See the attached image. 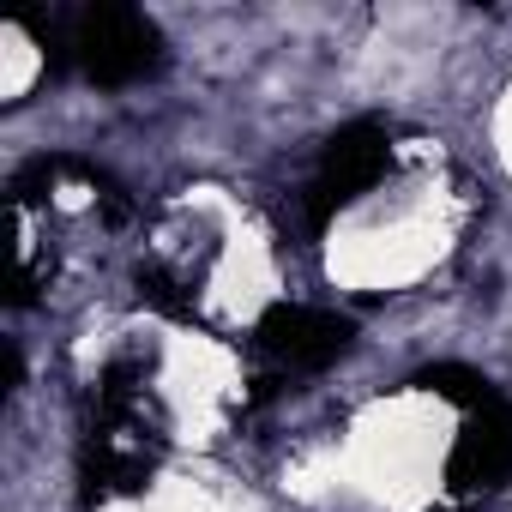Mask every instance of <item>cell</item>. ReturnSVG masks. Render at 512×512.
Instances as JSON below:
<instances>
[{
  "instance_id": "obj_1",
  "label": "cell",
  "mask_w": 512,
  "mask_h": 512,
  "mask_svg": "<svg viewBox=\"0 0 512 512\" xmlns=\"http://www.w3.org/2000/svg\"><path fill=\"white\" fill-rule=\"evenodd\" d=\"M91 85H139L163 67V37L151 19L127 13V7H91L67 25V49H61Z\"/></svg>"
},
{
  "instance_id": "obj_3",
  "label": "cell",
  "mask_w": 512,
  "mask_h": 512,
  "mask_svg": "<svg viewBox=\"0 0 512 512\" xmlns=\"http://www.w3.org/2000/svg\"><path fill=\"white\" fill-rule=\"evenodd\" d=\"M380 175H386V127H380V121L344 127V133L326 145V157H320V169H314V181H308V223H326V217L344 211L356 193H368Z\"/></svg>"
},
{
  "instance_id": "obj_4",
  "label": "cell",
  "mask_w": 512,
  "mask_h": 512,
  "mask_svg": "<svg viewBox=\"0 0 512 512\" xmlns=\"http://www.w3.org/2000/svg\"><path fill=\"white\" fill-rule=\"evenodd\" d=\"M446 476H452L458 494H488L512 476V410L500 398H482L470 410V428H464Z\"/></svg>"
},
{
  "instance_id": "obj_2",
  "label": "cell",
  "mask_w": 512,
  "mask_h": 512,
  "mask_svg": "<svg viewBox=\"0 0 512 512\" xmlns=\"http://www.w3.org/2000/svg\"><path fill=\"white\" fill-rule=\"evenodd\" d=\"M356 326L332 308H308V302H278L260 326H253V356L272 362L278 374H308L326 368L350 350Z\"/></svg>"
}]
</instances>
